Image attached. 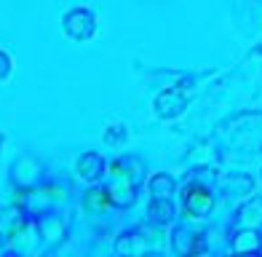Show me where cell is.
Masks as SVG:
<instances>
[{"mask_svg":"<svg viewBox=\"0 0 262 257\" xmlns=\"http://www.w3.org/2000/svg\"><path fill=\"white\" fill-rule=\"evenodd\" d=\"M110 172H113L110 185L104 188L107 201H113V204H118V206H128V204H134L137 185L131 182V174H126V172H123V163H121V161H115Z\"/></svg>","mask_w":262,"mask_h":257,"instance_id":"6da1fadb","label":"cell"},{"mask_svg":"<svg viewBox=\"0 0 262 257\" xmlns=\"http://www.w3.org/2000/svg\"><path fill=\"white\" fill-rule=\"evenodd\" d=\"M182 209H185V215L193 217V220L206 217L211 209H214L211 190L204 188V185H190V188L185 190V196H182Z\"/></svg>","mask_w":262,"mask_h":257,"instance_id":"7a4b0ae2","label":"cell"},{"mask_svg":"<svg viewBox=\"0 0 262 257\" xmlns=\"http://www.w3.org/2000/svg\"><path fill=\"white\" fill-rule=\"evenodd\" d=\"M64 32L75 40H89L94 32H97V19H94L91 11L86 8H75L64 16Z\"/></svg>","mask_w":262,"mask_h":257,"instance_id":"3957f363","label":"cell"},{"mask_svg":"<svg viewBox=\"0 0 262 257\" xmlns=\"http://www.w3.org/2000/svg\"><path fill=\"white\" fill-rule=\"evenodd\" d=\"M171 247L180 257H193L204 247V230L201 228H190V225H180L171 236Z\"/></svg>","mask_w":262,"mask_h":257,"instance_id":"277c9868","label":"cell"},{"mask_svg":"<svg viewBox=\"0 0 262 257\" xmlns=\"http://www.w3.org/2000/svg\"><path fill=\"white\" fill-rule=\"evenodd\" d=\"M185 108H187V97L180 89H166L156 99V110H158L161 118H177Z\"/></svg>","mask_w":262,"mask_h":257,"instance_id":"5b68a950","label":"cell"},{"mask_svg":"<svg viewBox=\"0 0 262 257\" xmlns=\"http://www.w3.org/2000/svg\"><path fill=\"white\" fill-rule=\"evenodd\" d=\"M174 188H177V182H174L171 174H152L150 182H147V190L152 196V201H171Z\"/></svg>","mask_w":262,"mask_h":257,"instance_id":"8992f818","label":"cell"},{"mask_svg":"<svg viewBox=\"0 0 262 257\" xmlns=\"http://www.w3.org/2000/svg\"><path fill=\"white\" fill-rule=\"evenodd\" d=\"M78 174L86 182H94V180H99L102 174H104V161L99 153H86L80 161H78Z\"/></svg>","mask_w":262,"mask_h":257,"instance_id":"52a82bcc","label":"cell"},{"mask_svg":"<svg viewBox=\"0 0 262 257\" xmlns=\"http://www.w3.org/2000/svg\"><path fill=\"white\" fill-rule=\"evenodd\" d=\"M233 249H235L238 254L259 252V249H262V247H259V233H257V230H249V228L238 230L235 236H233Z\"/></svg>","mask_w":262,"mask_h":257,"instance_id":"ba28073f","label":"cell"},{"mask_svg":"<svg viewBox=\"0 0 262 257\" xmlns=\"http://www.w3.org/2000/svg\"><path fill=\"white\" fill-rule=\"evenodd\" d=\"M238 217H241L244 223L249 225V230H257L262 225V198H252L246 206H241Z\"/></svg>","mask_w":262,"mask_h":257,"instance_id":"9c48e42d","label":"cell"},{"mask_svg":"<svg viewBox=\"0 0 262 257\" xmlns=\"http://www.w3.org/2000/svg\"><path fill=\"white\" fill-rule=\"evenodd\" d=\"M147 217L152 220L156 225H169L174 220V206L171 201H152L147 209Z\"/></svg>","mask_w":262,"mask_h":257,"instance_id":"30bf717a","label":"cell"},{"mask_svg":"<svg viewBox=\"0 0 262 257\" xmlns=\"http://www.w3.org/2000/svg\"><path fill=\"white\" fill-rule=\"evenodd\" d=\"M137 236H123L121 241H118V252H121V257H139V244L134 241Z\"/></svg>","mask_w":262,"mask_h":257,"instance_id":"8fae6325","label":"cell"},{"mask_svg":"<svg viewBox=\"0 0 262 257\" xmlns=\"http://www.w3.org/2000/svg\"><path fill=\"white\" fill-rule=\"evenodd\" d=\"M225 185H228V188H238V196H246L252 190V177H230Z\"/></svg>","mask_w":262,"mask_h":257,"instance_id":"7c38bea8","label":"cell"},{"mask_svg":"<svg viewBox=\"0 0 262 257\" xmlns=\"http://www.w3.org/2000/svg\"><path fill=\"white\" fill-rule=\"evenodd\" d=\"M104 204H107L104 190H89V193H86V206H89V209H102Z\"/></svg>","mask_w":262,"mask_h":257,"instance_id":"4fadbf2b","label":"cell"},{"mask_svg":"<svg viewBox=\"0 0 262 257\" xmlns=\"http://www.w3.org/2000/svg\"><path fill=\"white\" fill-rule=\"evenodd\" d=\"M104 139H107V142H110V145H118V142H123V139H126V128H123V126H110V132L104 134Z\"/></svg>","mask_w":262,"mask_h":257,"instance_id":"5bb4252c","label":"cell"},{"mask_svg":"<svg viewBox=\"0 0 262 257\" xmlns=\"http://www.w3.org/2000/svg\"><path fill=\"white\" fill-rule=\"evenodd\" d=\"M8 73H11V59H8L6 51H0V80H6Z\"/></svg>","mask_w":262,"mask_h":257,"instance_id":"9a60e30c","label":"cell"},{"mask_svg":"<svg viewBox=\"0 0 262 257\" xmlns=\"http://www.w3.org/2000/svg\"><path fill=\"white\" fill-rule=\"evenodd\" d=\"M233 257H262V249L259 252H249V254H233Z\"/></svg>","mask_w":262,"mask_h":257,"instance_id":"2e32d148","label":"cell"}]
</instances>
